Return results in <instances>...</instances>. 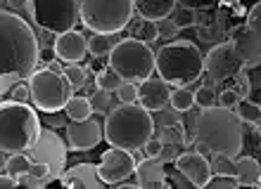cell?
<instances>
[{"mask_svg": "<svg viewBox=\"0 0 261 189\" xmlns=\"http://www.w3.org/2000/svg\"><path fill=\"white\" fill-rule=\"evenodd\" d=\"M256 144H259V151H261V125H256Z\"/></svg>", "mask_w": 261, "mask_h": 189, "instance_id": "cell-46", "label": "cell"}, {"mask_svg": "<svg viewBox=\"0 0 261 189\" xmlns=\"http://www.w3.org/2000/svg\"><path fill=\"white\" fill-rule=\"evenodd\" d=\"M81 24L93 34H121L130 26L136 0H81Z\"/></svg>", "mask_w": 261, "mask_h": 189, "instance_id": "cell-6", "label": "cell"}, {"mask_svg": "<svg viewBox=\"0 0 261 189\" xmlns=\"http://www.w3.org/2000/svg\"><path fill=\"white\" fill-rule=\"evenodd\" d=\"M206 187H212V189H221V187L235 189V187H240V180H238V175H219V173H214V175L209 177Z\"/></svg>", "mask_w": 261, "mask_h": 189, "instance_id": "cell-34", "label": "cell"}, {"mask_svg": "<svg viewBox=\"0 0 261 189\" xmlns=\"http://www.w3.org/2000/svg\"><path fill=\"white\" fill-rule=\"evenodd\" d=\"M27 10L43 31L55 36L71 31L81 19V0H29Z\"/></svg>", "mask_w": 261, "mask_h": 189, "instance_id": "cell-9", "label": "cell"}, {"mask_svg": "<svg viewBox=\"0 0 261 189\" xmlns=\"http://www.w3.org/2000/svg\"><path fill=\"white\" fill-rule=\"evenodd\" d=\"M130 36H133V38H138V41H145V43L157 41V38H159L157 21H150V19H143V17H140V21L130 26Z\"/></svg>", "mask_w": 261, "mask_h": 189, "instance_id": "cell-25", "label": "cell"}, {"mask_svg": "<svg viewBox=\"0 0 261 189\" xmlns=\"http://www.w3.org/2000/svg\"><path fill=\"white\" fill-rule=\"evenodd\" d=\"M193 144L197 151L212 156H238L245 147V133H242V118L235 109L214 107L199 109L193 125Z\"/></svg>", "mask_w": 261, "mask_h": 189, "instance_id": "cell-1", "label": "cell"}, {"mask_svg": "<svg viewBox=\"0 0 261 189\" xmlns=\"http://www.w3.org/2000/svg\"><path fill=\"white\" fill-rule=\"evenodd\" d=\"M164 140H162V137H150V140H147V144H145L143 147V151H145V156H147V159H159V156H162V151H164Z\"/></svg>", "mask_w": 261, "mask_h": 189, "instance_id": "cell-38", "label": "cell"}, {"mask_svg": "<svg viewBox=\"0 0 261 189\" xmlns=\"http://www.w3.org/2000/svg\"><path fill=\"white\" fill-rule=\"evenodd\" d=\"M5 100L24 102V104H29V100H31V90H29V83H27V85H14L12 92H10V97H5Z\"/></svg>", "mask_w": 261, "mask_h": 189, "instance_id": "cell-41", "label": "cell"}, {"mask_svg": "<svg viewBox=\"0 0 261 189\" xmlns=\"http://www.w3.org/2000/svg\"><path fill=\"white\" fill-rule=\"evenodd\" d=\"M162 140H164V144H186V130H183V125H169V128L162 130Z\"/></svg>", "mask_w": 261, "mask_h": 189, "instance_id": "cell-31", "label": "cell"}, {"mask_svg": "<svg viewBox=\"0 0 261 189\" xmlns=\"http://www.w3.org/2000/svg\"><path fill=\"white\" fill-rule=\"evenodd\" d=\"M197 17H199V10H193V7H183V5H176V10L171 12V19L176 21L180 28L197 26Z\"/></svg>", "mask_w": 261, "mask_h": 189, "instance_id": "cell-28", "label": "cell"}, {"mask_svg": "<svg viewBox=\"0 0 261 189\" xmlns=\"http://www.w3.org/2000/svg\"><path fill=\"white\" fill-rule=\"evenodd\" d=\"M64 111L69 114L71 121H86V118H90V116L95 114V107H93V102H90L88 97H79V94H74V97L67 102Z\"/></svg>", "mask_w": 261, "mask_h": 189, "instance_id": "cell-22", "label": "cell"}, {"mask_svg": "<svg viewBox=\"0 0 261 189\" xmlns=\"http://www.w3.org/2000/svg\"><path fill=\"white\" fill-rule=\"evenodd\" d=\"M173 166L193 182V187H206L209 177L214 175L212 161L206 159V154H202L197 149L195 151H180L178 159L173 161Z\"/></svg>", "mask_w": 261, "mask_h": 189, "instance_id": "cell-14", "label": "cell"}, {"mask_svg": "<svg viewBox=\"0 0 261 189\" xmlns=\"http://www.w3.org/2000/svg\"><path fill=\"white\" fill-rule=\"evenodd\" d=\"M219 0H178V5L193 7V10H212Z\"/></svg>", "mask_w": 261, "mask_h": 189, "instance_id": "cell-43", "label": "cell"}, {"mask_svg": "<svg viewBox=\"0 0 261 189\" xmlns=\"http://www.w3.org/2000/svg\"><path fill=\"white\" fill-rule=\"evenodd\" d=\"M235 111L240 114L242 123H249V125H261V104H254L249 100H240V104L235 107Z\"/></svg>", "mask_w": 261, "mask_h": 189, "instance_id": "cell-27", "label": "cell"}, {"mask_svg": "<svg viewBox=\"0 0 261 189\" xmlns=\"http://www.w3.org/2000/svg\"><path fill=\"white\" fill-rule=\"evenodd\" d=\"M119 41H121L119 34H93L88 38V52L93 57H105V54L110 57V52L119 45Z\"/></svg>", "mask_w": 261, "mask_h": 189, "instance_id": "cell-21", "label": "cell"}, {"mask_svg": "<svg viewBox=\"0 0 261 189\" xmlns=\"http://www.w3.org/2000/svg\"><path fill=\"white\" fill-rule=\"evenodd\" d=\"M242 61L230 41H221L204 54V74L214 83H230L242 71Z\"/></svg>", "mask_w": 261, "mask_h": 189, "instance_id": "cell-10", "label": "cell"}, {"mask_svg": "<svg viewBox=\"0 0 261 189\" xmlns=\"http://www.w3.org/2000/svg\"><path fill=\"white\" fill-rule=\"evenodd\" d=\"M41 59V47L34 28L19 14L3 10L0 14V74L29 78Z\"/></svg>", "mask_w": 261, "mask_h": 189, "instance_id": "cell-2", "label": "cell"}, {"mask_svg": "<svg viewBox=\"0 0 261 189\" xmlns=\"http://www.w3.org/2000/svg\"><path fill=\"white\" fill-rule=\"evenodd\" d=\"M31 166H34V161H31L27 154H21L19 151V154H10L5 161H3V173H10V175L21 177L31 170Z\"/></svg>", "mask_w": 261, "mask_h": 189, "instance_id": "cell-23", "label": "cell"}, {"mask_svg": "<svg viewBox=\"0 0 261 189\" xmlns=\"http://www.w3.org/2000/svg\"><path fill=\"white\" fill-rule=\"evenodd\" d=\"M45 123H48V128H67L69 114L67 111L62 114V109H60V111H50V114L45 116Z\"/></svg>", "mask_w": 261, "mask_h": 189, "instance_id": "cell-39", "label": "cell"}, {"mask_svg": "<svg viewBox=\"0 0 261 189\" xmlns=\"http://www.w3.org/2000/svg\"><path fill=\"white\" fill-rule=\"evenodd\" d=\"M64 187L69 189H97V187H107L105 180L100 177V170L93 163H79L71 166L69 170H64Z\"/></svg>", "mask_w": 261, "mask_h": 189, "instance_id": "cell-17", "label": "cell"}, {"mask_svg": "<svg viewBox=\"0 0 261 189\" xmlns=\"http://www.w3.org/2000/svg\"><path fill=\"white\" fill-rule=\"evenodd\" d=\"M154 135V121L150 116V109H145L140 102L121 104L112 109L105 118V140L110 147L138 151L147 144V140Z\"/></svg>", "mask_w": 261, "mask_h": 189, "instance_id": "cell-3", "label": "cell"}, {"mask_svg": "<svg viewBox=\"0 0 261 189\" xmlns=\"http://www.w3.org/2000/svg\"><path fill=\"white\" fill-rule=\"evenodd\" d=\"M171 107L176 111H190L195 107V92L188 90V85H176L171 92Z\"/></svg>", "mask_w": 261, "mask_h": 189, "instance_id": "cell-26", "label": "cell"}, {"mask_svg": "<svg viewBox=\"0 0 261 189\" xmlns=\"http://www.w3.org/2000/svg\"><path fill=\"white\" fill-rule=\"evenodd\" d=\"M212 170L214 173H219V175H238V159L233 156H214L212 161Z\"/></svg>", "mask_w": 261, "mask_h": 189, "instance_id": "cell-29", "label": "cell"}, {"mask_svg": "<svg viewBox=\"0 0 261 189\" xmlns=\"http://www.w3.org/2000/svg\"><path fill=\"white\" fill-rule=\"evenodd\" d=\"M171 83H166L162 76L159 78H145L140 85H138V102L143 104L145 109L150 111H159L164 109L166 104H171Z\"/></svg>", "mask_w": 261, "mask_h": 189, "instance_id": "cell-16", "label": "cell"}, {"mask_svg": "<svg viewBox=\"0 0 261 189\" xmlns=\"http://www.w3.org/2000/svg\"><path fill=\"white\" fill-rule=\"evenodd\" d=\"M228 88H233L235 92L240 94L242 100L249 94V90H252V85H249V76H247V69H242L240 74L233 78V85H228Z\"/></svg>", "mask_w": 261, "mask_h": 189, "instance_id": "cell-36", "label": "cell"}, {"mask_svg": "<svg viewBox=\"0 0 261 189\" xmlns=\"http://www.w3.org/2000/svg\"><path fill=\"white\" fill-rule=\"evenodd\" d=\"M64 140H67L69 149H74V151L95 149L105 140V123L97 118V114H93L86 121H71L69 118L67 128H64Z\"/></svg>", "mask_w": 261, "mask_h": 189, "instance_id": "cell-12", "label": "cell"}, {"mask_svg": "<svg viewBox=\"0 0 261 189\" xmlns=\"http://www.w3.org/2000/svg\"><path fill=\"white\" fill-rule=\"evenodd\" d=\"M7 5H10V0H3V10H7Z\"/></svg>", "mask_w": 261, "mask_h": 189, "instance_id": "cell-47", "label": "cell"}, {"mask_svg": "<svg viewBox=\"0 0 261 189\" xmlns=\"http://www.w3.org/2000/svg\"><path fill=\"white\" fill-rule=\"evenodd\" d=\"M95 85L100 90H107V92H117V90L124 85V78H121V76H119L112 67H105V69H100V71H97Z\"/></svg>", "mask_w": 261, "mask_h": 189, "instance_id": "cell-24", "label": "cell"}, {"mask_svg": "<svg viewBox=\"0 0 261 189\" xmlns=\"http://www.w3.org/2000/svg\"><path fill=\"white\" fill-rule=\"evenodd\" d=\"M136 177H138V187H150V189L173 187L171 180H169V173L164 170V163L159 159H147L145 156V161L138 163Z\"/></svg>", "mask_w": 261, "mask_h": 189, "instance_id": "cell-18", "label": "cell"}, {"mask_svg": "<svg viewBox=\"0 0 261 189\" xmlns=\"http://www.w3.org/2000/svg\"><path fill=\"white\" fill-rule=\"evenodd\" d=\"M117 100L121 104H133L138 102V85L133 81H124V85L117 90Z\"/></svg>", "mask_w": 261, "mask_h": 189, "instance_id": "cell-35", "label": "cell"}, {"mask_svg": "<svg viewBox=\"0 0 261 189\" xmlns=\"http://www.w3.org/2000/svg\"><path fill=\"white\" fill-rule=\"evenodd\" d=\"M242 5V0H221V7H240Z\"/></svg>", "mask_w": 261, "mask_h": 189, "instance_id": "cell-45", "label": "cell"}, {"mask_svg": "<svg viewBox=\"0 0 261 189\" xmlns=\"http://www.w3.org/2000/svg\"><path fill=\"white\" fill-rule=\"evenodd\" d=\"M19 81H21V78L17 74H0V92L7 94V92H10V88H12V85H17Z\"/></svg>", "mask_w": 261, "mask_h": 189, "instance_id": "cell-44", "label": "cell"}, {"mask_svg": "<svg viewBox=\"0 0 261 189\" xmlns=\"http://www.w3.org/2000/svg\"><path fill=\"white\" fill-rule=\"evenodd\" d=\"M240 94L235 92L233 88H223L221 90V94L216 97V104H221V107H228V109H235L238 104H240Z\"/></svg>", "mask_w": 261, "mask_h": 189, "instance_id": "cell-37", "label": "cell"}, {"mask_svg": "<svg viewBox=\"0 0 261 189\" xmlns=\"http://www.w3.org/2000/svg\"><path fill=\"white\" fill-rule=\"evenodd\" d=\"M238 180H240V187L261 184V166L254 156H238Z\"/></svg>", "mask_w": 261, "mask_h": 189, "instance_id": "cell-20", "label": "cell"}, {"mask_svg": "<svg viewBox=\"0 0 261 189\" xmlns=\"http://www.w3.org/2000/svg\"><path fill=\"white\" fill-rule=\"evenodd\" d=\"M41 137V118L24 102L3 100L0 104V151L3 161L10 154L29 151Z\"/></svg>", "mask_w": 261, "mask_h": 189, "instance_id": "cell-4", "label": "cell"}, {"mask_svg": "<svg viewBox=\"0 0 261 189\" xmlns=\"http://www.w3.org/2000/svg\"><path fill=\"white\" fill-rule=\"evenodd\" d=\"M110 100H112V97H110V92H107V90H100V88H97V92L93 94V100H90V102H93V107H95L97 111L102 114L105 107H110Z\"/></svg>", "mask_w": 261, "mask_h": 189, "instance_id": "cell-42", "label": "cell"}, {"mask_svg": "<svg viewBox=\"0 0 261 189\" xmlns=\"http://www.w3.org/2000/svg\"><path fill=\"white\" fill-rule=\"evenodd\" d=\"M157 74L171 85H190L204 74V54L193 41H171L157 50Z\"/></svg>", "mask_w": 261, "mask_h": 189, "instance_id": "cell-5", "label": "cell"}, {"mask_svg": "<svg viewBox=\"0 0 261 189\" xmlns=\"http://www.w3.org/2000/svg\"><path fill=\"white\" fill-rule=\"evenodd\" d=\"M29 90H31V102L36 109H41L45 114L50 111H60L67 107V102L74 97L71 92V83L67 74H60L57 69H36L29 76Z\"/></svg>", "mask_w": 261, "mask_h": 189, "instance_id": "cell-8", "label": "cell"}, {"mask_svg": "<svg viewBox=\"0 0 261 189\" xmlns=\"http://www.w3.org/2000/svg\"><path fill=\"white\" fill-rule=\"evenodd\" d=\"M53 52L62 64H79V61L88 54V38L79 31H64L55 36L53 43Z\"/></svg>", "mask_w": 261, "mask_h": 189, "instance_id": "cell-15", "label": "cell"}, {"mask_svg": "<svg viewBox=\"0 0 261 189\" xmlns=\"http://www.w3.org/2000/svg\"><path fill=\"white\" fill-rule=\"evenodd\" d=\"M228 41L233 43L235 54L240 57L245 69H256L261 64V36L249 26L247 21L230 28Z\"/></svg>", "mask_w": 261, "mask_h": 189, "instance_id": "cell-13", "label": "cell"}, {"mask_svg": "<svg viewBox=\"0 0 261 189\" xmlns=\"http://www.w3.org/2000/svg\"><path fill=\"white\" fill-rule=\"evenodd\" d=\"M176 5H178V0H136V12L143 19L159 21V19L171 17Z\"/></svg>", "mask_w": 261, "mask_h": 189, "instance_id": "cell-19", "label": "cell"}, {"mask_svg": "<svg viewBox=\"0 0 261 189\" xmlns=\"http://www.w3.org/2000/svg\"><path fill=\"white\" fill-rule=\"evenodd\" d=\"M64 74H67L69 83H71V88H83L86 85V78H88V71L86 69H81L79 64H67V69H64Z\"/></svg>", "mask_w": 261, "mask_h": 189, "instance_id": "cell-30", "label": "cell"}, {"mask_svg": "<svg viewBox=\"0 0 261 189\" xmlns=\"http://www.w3.org/2000/svg\"><path fill=\"white\" fill-rule=\"evenodd\" d=\"M138 163L133 159L128 149H119V147H110L100 156V163H97V170H100V177L105 180V184H119L126 182L130 175H136Z\"/></svg>", "mask_w": 261, "mask_h": 189, "instance_id": "cell-11", "label": "cell"}, {"mask_svg": "<svg viewBox=\"0 0 261 189\" xmlns=\"http://www.w3.org/2000/svg\"><path fill=\"white\" fill-rule=\"evenodd\" d=\"M114 71H117L124 81L143 83L150 78L152 71H157V52H152L150 43L138 41V38H121L119 45L110 52L107 59Z\"/></svg>", "mask_w": 261, "mask_h": 189, "instance_id": "cell-7", "label": "cell"}, {"mask_svg": "<svg viewBox=\"0 0 261 189\" xmlns=\"http://www.w3.org/2000/svg\"><path fill=\"white\" fill-rule=\"evenodd\" d=\"M245 21L261 36V3H254V5H252V10L247 12V19Z\"/></svg>", "mask_w": 261, "mask_h": 189, "instance_id": "cell-40", "label": "cell"}, {"mask_svg": "<svg viewBox=\"0 0 261 189\" xmlns=\"http://www.w3.org/2000/svg\"><path fill=\"white\" fill-rule=\"evenodd\" d=\"M216 97H219V94L214 92L209 85H202V88L195 90V107H199V109L214 107V104H216Z\"/></svg>", "mask_w": 261, "mask_h": 189, "instance_id": "cell-32", "label": "cell"}, {"mask_svg": "<svg viewBox=\"0 0 261 189\" xmlns=\"http://www.w3.org/2000/svg\"><path fill=\"white\" fill-rule=\"evenodd\" d=\"M157 31H159V38H164V41H176V36H178L180 26L171 17H166V19H159L157 21Z\"/></svg>", "mask_w": 261, "mask_h": 189, "instance_id": "cell-33", "label": "cell"}]
</instances>
